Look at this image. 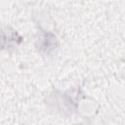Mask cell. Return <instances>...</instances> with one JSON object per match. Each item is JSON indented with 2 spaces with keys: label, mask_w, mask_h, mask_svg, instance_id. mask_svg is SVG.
Returning <instances> with one entry per match:
<instances>
[{
  "label": "cell",
  "mask_w": 125,
  "mask_h": 125,
  "mask_svg": "<svg viewBox=\"0 0 125 125\" xmlns=\"http://www.w3.org/2000/svg\"><path fill=\"white\" fill-rule=\"evenodd\" d=\"M56 42H57V38L54 34L47 32L44 34L43 37V42H42V49H44L46 52H49L50 50L54 49V47L56 46Z\"/></svg>",
  "instance_id": "cell-1"
}]
</instances>
